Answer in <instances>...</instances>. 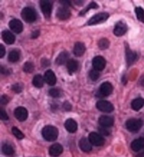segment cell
Wrapping results in <instances>:
<instances>
[{
    "label": "cell",
    "instance_id": "1",
    "mask_svg": "<svg viewBox=\"0 0 144 157\" xmlns=\"http://www.w3.org/2000/svg\"><path fill=\"white\" fill-rule=\"evenodd\" d=\"M44 139L46 141L52 142L58 138V131L56 128L53 126H46L42 129L41 132Z\"/></svg>",
    "mask_w": 144,
    "mask_h": 157
},
{
    "label": "cell",
    "instance_id": "2",
    "mask_svg": "<svg viewBox=\"0 0 144 157\" xmlns=\"http://www.w3.org/2000/svg\"><path fill=\"white\" fill-rule=\"evenodd\" d=\"M21 17L28 23H34L37 18V14L35 9L31 7H25L21 11Z\"/></svg>",
    "mask_w": 144,
    "mask_h": 157
},
{
    "label": "cell",
    "instance_id": "3",
    "mask_svg": "<svg viewBox=\"0 0 144 157\" xmlns=\"http://www.w3.org/2000/svg\"><path fill=\"white\" fill-rule=\"evenodd\" d=\"M143 124V122L141 119H130L126 121V127L128 131L131 132H137L141 129Z\"/></svg>",
    "mask_w": 144,
    "mask_h": 157
},
{
    "label": "cell",
    "instance_id": "4",
    "mask_svg": "<svg viewBox=\"0 0 144 157\" xmlns=\"http://www.w3.org/2000/svg\"><path fill=\"white\" fill-rule=\"evenodd\" d=\"M109 18V14L107 13H99L96 14L92 18H90L89 21L87 22V25H94L100 23H103L106 22Z\"/></svg>",
    "mask_w": 144,
    "mask_h": 157
},
{
    "label": "cell",
    "instance_id": "5",
    "mask_svg": "<svg viewBox=\"0 0 144 157\" xmlns=\"http://www.w3.org/2000/svg\"><path fill=\"white\" fill-rule=\"evenodd\" d=\"M40 4L44 16L46 18H49L52 11V2L49 0H41Z\"/></svg>",
    "mask_w": 144,
    "mask_h": 157
},
{
    "label": "cell",
    "instance_id": "6",
    "mask_svg": "<svg viewBox=\"0 0 144 157\" xmlns=\"http://www.w3.org/2000/svg\"><path fill=\"white\" fill-rule=\"evenodd\" d=\"M89 140L92 145L96 147H100L104 144L105 140L101 135L95 132H92L89 136Z\"/></svg>",
    "mask_w": 144,
    "mask_h": 157
},
{
    "label": "cell",
    "instance_id": "7",
    "mask_svg": "<svg viewBox=\"0 0 144 157\" xmlns=\"http://www.w3.org/2000/svg\"><path fill=\"white\" fill-rule=\"evenodd\" d=\"M96 107L100 111L107 113H110L114 110L113 105L106 100H100L97 102Z\"/></svg>",
    "mask_w": 144,
    "mask_h": 157
},
{
    "label": "cell",
    "instance_id": "8",
    "mask_svg": "<svg viewBox=\"0 0 144 157\" xmlns=\"http://www.w3.org/2000/svg\"><path fill=\"white\" fill-rule=\"evenodd\" d=\"M92 65L94 70L97 71H101L106 67V61L102 56H98L93 59Z\"/></svg>",
    "mask_w": 144,
    "mask_h": 157
},
{
    "label": "cell",
    "instance_id": "9",
    "mask_svg": "<svg viewBox=\"0 0 144 157\" xmlns=\"http://www.w3.org/2000/svg\"><path fill=\"white\" fill-rule=\"evenodd\" d=\"M113 92V86L109 82H104L99 87V93L102 97L108 96Z\"/></svg>",
    "mask_w": 144,
    "mask_h": 157
},
{
    "label": "cell",
    "instance_id": "10",
    "mask_svg": "<svg viewBox=\"0 0 144 157\" xmlns=\"http://www.w3.org/2000/svg\"><path fill=\"white\" fill-rule=\"evenodd\" d=\"M127 31V26L122 21H119L117 23L114 28L113 33L114 34L117 36H121L124 35Z\"/></svg>",
    "mask_w": 144,
    "mask_h": 157
},
{
    "label": "cell",
    "instance_id": "11",
    "mask_svg": "<svg viewBox=\"0 0 144 157\" xmlns=\"http://www.w3.org/2000/svg\"><path fill=\"white\" fill-rule=\"evenodd\" d=\"M71 16V13L68 8L65 6L59 7L56 11V17L60 21H65L68 19Z\"/></svg>",
    "mask_w": 144,
    "mask_h": 157
},
{
    "label": "cell",
    "instance_id": "12",
    "mask_svg": "<svg viewBox=\"0 0 144 157\" xmlns=\"http://www.w3.org/2000/svg\"><path fill=\"white\" fill-rule=\"evenodd\" d=\"M14 115L17 119L20 121H25L28 116V112L25 107H18L14 111Z\"/></svg>",
    "mask_w": 144,
    "mask_h": 157
},
{
    "label": "cell",
    "instance_id": "13",
    "mask_svg": "<svg viewBox=\"0 0 144 157\" xmlns=\"http://www.w3.org/2000/svg\"><path fill=\"white\" fill-rule=\"evenodd\" d=\"M9 28L16 34L21 33L23 29V23L18 19H13L9 22Z\"/></svg>",
    "mask_w": 144,
    "mask_h": 157
},
{
    "label": "cell",
    "instance_id": "14",
    "mask_svg": "<svg viewBox=\"0 0 144 157\" xmlns=\"http://www.w3.org/2000/svg\"><path fill=\"white\" fill-rule=\"evenodd\" d=\"M99 122L102 127L109 128V127H111L113 125L114 119L113 117H112L103 115V116L100 117L99 119Z\"/></svg>",
    "mask_w": 144,
    "mask_h": 157
},
{
    "label": "cell",
    "instance_id": "15",
    "mask_svg": "<svg viewBox=\"0 0 144 157\" xmlns=\"http://www.w3.org/2000/svg\"><path fill=\"white\" fill-rule=\"evenodd\" d=\"M44 78H45V82L50 86H53L56 83V77L52 70H49L46 71L44 75Z\"/></svg>",
    "mask_w": 144,
    "mask_h": 157
},
{
    "label": "cell",
    "instance_id": "16",
    "mask_svg": "<svg viewBox=\"0 0 144 157\" xmlns=\"http://www.w3.org/2000/svg\"><path fill=\"white\" fill-rule=\"evenodd\" d=\"M63 151L61 144L56 143L52 144L49 148V155L53 157H56L62 154Z\"/></svg>",
    "mask_w": 144,
    "mask_h": 157
},
{
    "label": "cell",
    "instance_id": "17",
    "mask_svg": "<svg viewBox=\"0 0 144 157\" xmlns=\"http://www.w3.org/2000/svg\"><path fill=\"white\" fill-rule=\"evenodd\" d=\"M131 147L134 151H139L144 148V138L139 137L134 140L131 144Z\"/></svg>",
    "mask_w": 144,
    "mask_h": 157
},
{
    "label": "cell",
    "instance_id": "18",
    "mask_svg": "<svg viewBox=\"0 0 144 157\" xmlns=\"http://www.w3.org/2000/svg\"><path fill=\"white\" fill-rule=\"evenodd\" d=\"M2 36L4 41L7 44H12L14 43V41H15V36H14L11 32H9L8 30H4L2 32Z\"/></svg>",
    "mask_w": 144,
    "mask_h": 157
},
{
    "label": "cell",
    "instance_id": "19",
    "mask_svg": "<svg viewBox=\"0 0 144 157\" xmlns=\"http://www.w3.org/2000/svg\"><path fill=\"white\" fill-rule=\"evenodd\" d=\"M137 58V55L135 52H133L132 51L130 50L127 46L126 47V60L128 65H131L135 62Z\"/></svg>",
    "mask_w": 144,
    "mask_h": 157
},
{
    "label": "cell",
    "instance_id": "20",
    "mask_svg": "<svg viewBox=\"0 0 144 157\" xmlns=\"http://www.w3.org/2000/svg\"><path fill=\"white\" fill-rule=\"evenodd\" d=\"M92 144L91 142H89V140H87L85 137H83L80 140L79 142V146L80 149H82L83 151L85 152H89L92 149Z\"/></svg>",
    "mask_w": 144,
    "mask_h": 157
},
{
    "label": "cell",
    "instance_id": "21",
    "mask_svg": "<svg viewBox=\"0 0 144 157\" xmlns=\"http://www.w3.org/2000/svg\"><path fill=\"white\" fill-rule=\"evenodd\" d=\"M86 48H85L84 44L81 42H77L75 44L74 48H73V53L75 56L80 57L85 53Z\"/></svg>",
    "mask_w": 144,
    "mask_h": 157
},
{
    "label": "cell",
    "instance_id": "22",
    "mask_svg": "<svg viewBox=\"0 0 144 157\" xmlns=\"http://www.w3.org/2000/svg\"><path fill=\"white\" fill-rule=\"evenodd\" d=\"M65 127L67 131L70 132H75L77 130V122L72 119L66 120L65 123Z\"/></svg>",
    "mask_w": 144,
    "mask_h": 157
},
{
    "label": "cell",
    "instance_id": "23",
    "mask_svg": "<svg viewBox=\"0 0 144 157\" xmlns=\"http://www.w3.org/2000/svg\"><path fill=\"white\" fill-rule=\"evenodd\" d=\"M68 58H69V53L67 51H63L56 59V63L59 65H64L65 63H68V61L69 60Z\"/></svg>",
    "mask_w": 144,
    "mask_h": 157
},
{
    "label": "cell",
    "instance_id": "24",
    "mask_svg": "<svg viewBox=\"0 0 144 157\" xmlns=\"http://www.w3.org/2000/svg\"><path fill=\"white\" fill-rule=\"evenodd\" d=\"M131 108L135 111H138L140 110L141 108L143 107L144 105V100L142 98H136V99L134 100L132 102H131Z\"/></svg>",
    "mask_w": 144,
    "mask_h": 157
},
{
    "label": "cell",
    "instance_id": "25",
    "mask_svg": "<svg viewBox=\"0 0 144 157\" xmlns=\"http://www.w3.org/2000/svg\"><path fill=\"white\" fill-rule=\"evenodd\" d=\"M78 69V63L77 60L70 59L67 63V70L70 74L76 72Z\"/></svg>",
    "mask_w": 144,
    "mask_h": 157
},
{
    "label": "cell",
    "instance_id": "26",
    "mask_svg": "<svg viewBox=\"0 0 144 157\" xmlns=\"http://www.w3.org/2000/svg\"><path fill=\"white\" fill-rule=\"evenodd\" d=\"M20 51L18 50H12L9 54L8 59L11 63H16L20 59Z\"/></svg>",
    "mask_w": 144,
    "mask_h": 157
},
{
    "label": "cell",
    "instance_id": "27",
    "mask_svg": "<svg viewBox=\"0 0 144 157\" xmlns=\"http://www.w3.org/2000/svg\"><path fill=\"white\" fill-rule=\"evenodd\" d=\"M44 83H45V78L41 77V75H35L33 77V84L37 88H41L44 86Z\"/></svg>",
    "mask_w": 144,
    "mask_h": 157
},
{
    "label": "cell",
    "instance_id": "28",
    "mask_svg": "<svg viewBox=\"0 0 144 157\" xmlns=\"http://www.w3.org/2000/svg\"><path fill=\"white\" fill-rule=\"evenodd\" d=\"M2 151L7 156H11L14 153V149L11 145L9 144H4L2 146Z\"/></svg>",
    "mask_w": 144,
    "mask_h": 157
},
{
    "label": "cell",
    "instance_id": "29",
    "mask_svg": "<svg viewBox=\"0 0 144 157\" xmlns=\"http://www.w3.org/2000/svg\"><path fill=\"white\" fill-rule=\"evenodd\" d=\"M98 46L101 50H106V49H107L109 47L110 41H108V39H106V38L101 39H100L99 41Z\"/></svg>",
    "mask_w": 144,
    "mask_h": 157
},
{
    "label": "cell",
    "instance_id": "30",
    "mask_svg": "<svg viewBox=\"0 0 144 157\" xmlns=\"http://www.w3.org/2000/svg\"><path fill=\"white\" fill-rule=\"evenodd\" d=\"M49 93L53 98H60L62 96L63 92L59 88H52L49 90Z\"/></svg>",
    "mask_w": 144,
    "mask_h": 157
},
{
    "label": "cell",
    "instance_id": "31",
    "mask_svg": "<svg viewBox=\"0 0 144 157\" xmlns=\"http://www.w3.org/2000/svg\"><path fill=\"white\" fill-rule=\"evenodd\" d=\"M99 8V6L98 4L96 3H95V2H91V3H90L88 6L86 7V8L84 9L83 10H82L81 11H80V16H83V15H84L85 13H87L88 11H89L90 9H97Z\"/></svg>",
    "mask_w": 144,
    "mask_h": 157
},
{
    "label": "cell",
    "instance_id": "32",
    "mask_svg": "<svg viewBox=\"0 0 144 157\" xmlns=\"http://www.w3.org/2000/svg\"><path fill=\"white\" fill-rule=\"evenodd\" d=\"M135 12L138 21L144 23V10L141 7H136Z\"/></svg>",
    "mask_w": 144,
    "mask_h": 157
},
{
    "label": "cell",
    "instance_id": "33",
    "mask_svg": "<svg viewBox=\"0 0 144 157\" xmlns=\"http://www.w3.org/2000/svg\"><path fill=\"white\" fill-rule=\"evenodd\" d=\"M23 71L26 73H31L33 72L34 69H35V67H34V65L31 62H26L25 64H24L23 67Z\"/></svg>",
    "mask_w": 144,
    "mask_h": 157
},
{
    "label": "cell",
    "instance_id": "34",
    "mask_svg": "<svg viewBox=\"0 0 144 157\" xmlns=\"http://www.w3.org/2000/svg\"><path fill=\"white\" fill-rule=\"evenodd\" d=\"M12 132H13L14 136L19 140L23 139L24 137V134L18 128L16 127L12 128Z\"/></svg>",
    "mask_w": 144,
    "mask_h": 157
},
{
    "label": "cell",
    "instance_id": "35",
    "mask_svg": "<svg viewBox=\"0 0 144 157\" xmlns=\"http://www.w3.org/2000/svg\"><path fill=\"white\" fill-rule=\"evenodd\" d=\"M100 77V73L96 70H91L89 72V77L92 81H96Z\"/></svg>",
    "mask_w": 144,
    "mask_h": 157
},
{
    "label": "cell",
    "instance_id": "36",
    "mask_svg": "<svg viewBox=\"0 0 144 157\" xmlns=\"http://www.w3.org/2000/svg\"><path fill=\"white\" fill-rule=\"evenodd\" d=\"M11 88L14 92L18 93H21L22 90H23V86H22L21 83H15V84L12 86Z\"/></svg>",
    "mask_w": 144,
    "mask_h": 157
},
{
    "label": "cell",
    "instance_id": "37",
    "mask_svg": "<svg viewBox=\"0 0 144 157\" xmlns=\"http://www.w3.org/2000/svg\"><path fill=\"white\" fill-rule=\"evenodd\" d=\"M0 119H1L2 120H4V121L9 119L8 114H6L5 110L2 109V108L0 109Z\"/></svg>",
    "mask_w": 144,
    "mask_h": 157
},
{
    "label": "cell",
    "instance_id": "38",
    "mask_svg": "<svg viewBox=\"0 0 144 157\" xmlns=\"http://www.w3.org/2000/svg\"><path fill=\"white\" fill-rule=\"evenodd\" d=\"M99 132H101V134L103 135V136H108L111 134V131H110L108 129H107V128H105V127L99 128Z\"/></svg>",
    "mask_w": 144,
    "mask_h": 157
},
{
    "label": "cell",
    "instance_id": "39",
    "mask_svg": "<svg viewBox=\"0 0 144 157\" xmlns=\"http://www.w3.org/2000/svg\"><path fill=\"white\" fill-rule=\"evenodd\" d=\"M9 98H8L7 95H2L1 97V99H0V103H1V105H6L7 103L9 102Z\"/></svg>",
    "mask_w": 144,
    "mask_h": 157
},
{
    "label": "cell",
    "instance_id": "40",
    "mask_svg": "<svg viewBox=\"0 0 144 157\" xmlns=\"http://www.w3.org/2000/svg\"><path fill=\"white\" fill-rule=\"evenodd\" d=\"M63 107L64 108L65 110H66V111H70V110L72 109V105L68 101H65L63 103Z\"/></svg>",
    "mask_w": 144,
    "mask_h": 157
},
{
    "label": "cell",
    "instance_id": "41",
    "mask_svg": "<svg viewBox=\"0 0 144 157\" xmlns=\"http://www.w3.org/2000/svg\"><path fill=\"white\" fill-rule=\"evenodd\" d=\"M5 48L3 46V44H0V58H2L5 55Z\"/></svg>",
    "mask_w": 144,
    "mask_h": 157
},
{
    "label": "cell",
    "instance_id": "42",
    "mask_svg": "<svg viewBox=\"0 0 144 157\" xmlns=\"http://www.w3.org/2000/svg\"><path fill=\"white\" fill-rule=\"evenodd\" d=\"M1 73L2 75H9L10 74V71L8 69L4 67L3 66H1Z\"/></svg>",
    "mask_w": 144,
    "mask_h": 157
},
{
    "label": "cell",
    "instance_id": "43",
    "mask_svg": "<svg viewBox=\"0 0 144 157\" xmlns=\"http://www.w3.org/2000/svg\"><path fill=\"white\" fill-rule=\"evenodd\" d=\"M41 65H42V66H44V67H47V66L50 65L49 60L46 58L42 59V60H41Z\"/></svg>",
    "mask_w": 144,
    "mask_h": 157
},
{
    "label": "cell",
    "instance_id": "44",
    "mask_svg": "<svg viewBox=\"0 0 144 157\" xmlns=\"http://www.w3.org/2000/svg\"><path fill=\"white\" fill-rule=\"evenodd\" d=\"M40 32L39 30H35L34 31L33 33H32V35H31V37L32 39H36L39 36H40Z\"/></svg>",
    "mask_w": 144,
    "mask_h": 157
},
{
    "label": "cell",
    "instance_id": "45",
    "mask_svg": "<svg viewBox=\"0 0 144 157\" xmlns=\"http://www.w3.org/2000/svg\"><path fill=\"white\" fill-rule=\"evenodd\" d=\"M60 3L62 4L63 5V6L65 7H67L71 5V2H70V1H60Z\"/></svg>",
    "mask_w": 144,
    "mask_h": 157
},
{
    "label": "cell",
    "instance_id": "46",
    "mask_svg": "<svg viewBox=\"0 0 144 157\" xmlns=\"http://www.w3.org/2000/svg\"><path fill=\"white\" fill-rule=\"evenodd\" d=\"M136 157H144V151H141V153H139Z\"/></svg>",
    "mask_w": 144,
    "mask_h": 157
},
{
    "label": "cell",
    "instance_id": "47",
    "mask_svg": "<svg viewBox=\"0 0 144 157\" xmlns=\"http://www.w3.org/2000/svg\"><path fill=\"white\" fill-rule=\"evenodd\" d=\"M75 3L80 5V4H82L83 3H84V2H83V1H75Z\"/></svg>",
    "mask_w": 144,
    "mask_h": 157
},
{
    "label": "cell",
    "instance_id": "48",
    "mask_svg": "<svg viewBox=\"0 0 144 157\" xmlns=\"http://www.w3.org/2000/svg\"><path fill=\"white\" fill-rule=\"evenodd\" d=\"M141 85H142V86H144V77L143 78H141Z\"/></svg>",
    "mask_w": 144,
    "mask_h": 157
}]
</instances>
